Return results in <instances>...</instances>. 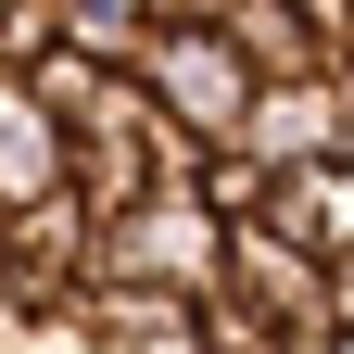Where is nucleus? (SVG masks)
<instances>
[{
    "mask_svg": "<svg viewBox=\"0 0 354 354\" xmlns=\"http://www.w3.org/2000/svg\"><path fill=\"white\" fill-rule=\"evenodd\" d=\"M215 266H228V215L203 190H140L127 215H102V253H88V279H140V291H215Z\"/></svg>",
    "mask_w": 354,
    "mask_h": 354,
    "instance_id": "obj_1",
    "label": "nucleus"
},
{
    "mask_svg": "<svg viewBox=\"0 0 354 354\" xmlns=\"http://www.w3.org/2000/svg\"><path fill=\"white\" fill-rule=\"evenodd\" d=\"M140 88H152V114L177 127V140H241V114H253V64H241V38L228 26H152L140 38Z\"/></svg>",
    "mask_w": 354,
    "mask_h": 354,
    "instance_id": "obj_2",
    "label": "nucleus"
},
{
    "mask_svg": "<svg viewBox=\"0 0 354 354\" xmlns=\"http://www.w3.org/2000/svg\"><path fill=\"white\" fill-rule=\"evenodd\" d=\"M342 140H354V76H266L241 114V152H266V165H317Z\"/></svg>",
    "mask_w": 354,
    "mask_h": 354,
    "instance_id": "obj_3",
    "label": "nucleus"
},
{
    "mask_svg": "<svg viewBox=\"0 0 354 354\" xmlns=\"http://www.w3.org/2000/svg\"><path fill=\"white\" fill-rule=\"evenodd\" d=\"M64 177H76V140H64L51 88H38V76H0V215H13V203H51Z\"/></svg>",
    "mask_w": 354,
    "mask_h": 354,
    "instance_id": "obj_4",
    "label": "nucleus"
},
{
    "mask_svg": "<svg viewBox=\"0 0 354 354\" xmlns=\"http://www.w3.org/2000/svg\"><path fill=\"white\" fill-rule=\"evenodd\" d=\"M228 38H241V64H253V76H342V64H329L317 0H228Z\"/></svg>",
    "mask_w": 354,
    "mask_h": 354,
    "instance_id": "obj_5",
    "label": "nucleus"
},
{
    "mask_svg": "<svg viewBox=\"0 0 354 354\" xmlns=\"http://www.w3.org/2000/svg\"><path fill=\"white\" fill-rule=\"evenodd\" d=\"M64 190L88 203V215H127L140 190H165V165H152V127H102V140H76V177Z\"/></svg>",
    "mask_w": 354,
    "mask_h": 354,
    "instance_id": "obj_6",
    "label": "nucleus"
},
{
    "mask_svg": "<svg viewBox=\"0 0 354 354\" xmlns=\"http://www.w3.org/2000/svg\"><path fill=\"white\" fill-rule=\"evenodd\" d=\"M51 26H64V51H88V64H140L152 0H51Z\"/></svg>",
    "mask_w": 354,
    "mask_h": 354,
    "instance_id": "obj_7",
    "label": "nucleus"
},
{
    "mask_svg": "<svg viewBox=\"0 0 354 354\" xmlns=\"http://www.w3.org/2000/svg\"><path fill=\"white\" fill-rule=\"evenodd\" d=\"M51 0H0V76H38V64H51Z\"/></svg>",
    "mask_w": 354,
    "mask_h": 354,
    "instance_id": "obj_8",
    "label": "nucleus"
},
{
    "mask_svg": "<svg viewBox=\"0 0 354 354\" xmlns=\"http://www.w3.org/2000/svg\"><path fill=\"white\" fill-rule=\"evenodd\" d=\"M13 354H114L102 329H88V304H64V317H26V342Z\"/></svg>",
    "mask_w": 354,
    "mask_h": 354,
    "instance_id": "obj_9",
    "label": "nucleus"
},
{
    "mask_svg": "<svg viewBox=\"0 0 354 354\" xmlns=\"http://www.w3.org/2000/svg\"><path fill=\"white\" fill-rule=\"evenodd\" d=\"M152 26H228V0H152Z\"/></svg>",
    "mask_w": 354,
    "mask_h": 354,
    "instance_id": "obj_10",
    "label": "nucleus"
},
{
    "mask_svg": "<svg viewBox=\"0 0 354 354\" xmlns=\"http://www.w3.org/2000/svg\"><path fill=\"white\" fill-rule=\"evenodd\" d=\"M329 354H354V329H329Z\"/></svg>",
    "mask_w": 354,
    "mask_h": 354,
    "instance_id": "obj_11",
    "label": "nucleus"
}]
</instances>
